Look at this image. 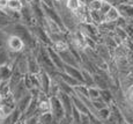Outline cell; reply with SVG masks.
<instances>
[{
  "mask_svg": "<svg viewBox=\"0 0 133 124\" xmlns=\"http://www.w3.org/2000/svg\"><path fill=\"white\" fill-rule=\"evenodd\" d=\"M49 102H50V113L52 114L55 124H57L60 120L65 117L63 104L58 96H49Z\"/></svg>",
  "mask_w": 133,
  "mask_h": 124,
  "instance_id": "obj_1",
  "label": "cell"
},
{
  "mask_svg": "<svg viewBox=\"0 0 133 124\" xmlns=\"http://www.w3.org/2000/svg\"><path fill=\"white\" fill-rule=\"evenodd\" d=\"M5 48L9 51V52H15L20 53L23 52L25 45L23 41L16 35H8L6 38V43H5Z\"/></svg>",
  "mask_w": 133,
  "mask_h": 124,
  "instance_id": "obj_2",
  "label": "cell"
},
{
  "mask_svg": "<svg viewBox=\"0 0 133 124\" xmlns=\"http://www.w3.org/2000/svg\"><path fill=\"white\" fill-rule=\"evenodd\" d=\"M57 96L59 97L61 104H63L65 118L71 123V121H72V109H73V103H72V99H71V95L66 94L64 92H59V94Z\"/></svg>",
  "mask_w": 133,
  "mask_h": 124,
  "instance_id": "obj_3",
  "label": "cell"
},
{
  "mask_svg": "<svg viewBox=\"0 0 133 124\" xmlns=\"http://www.w3.org/2000/svg\"><path fill=\"white\" fill-rule=\"evenodd\" d=\"M36 77L38 80V85H39V89L46 95H49V90H50V86H51V77L49 76V73H46L43 70H41L38 72Z\"/></svg>",
  "mask_w": 133,
  "mask_h": 124,
  "instance_id": "obj_4",
  "label": "cell"
},
{
  "mask_svg": "<svg viewBox=\"0 0 133 124\" xmlns=\"http://www.w3.org/2000/svg\"><path fill=\"white\" fill-rule=\"evenodd\" d=\"M58 55L60 56V58H61V60H63L64 64H67V65L74 66V67H79V65H80L79 60L73 56V53L68 50V48L58 51Z\"/></svg>",
  "mask_w": 133,
  "mask_h": 124,
  "instance_id": "obj_5",
  "label": "cell"
},
{
  "mask_svg": "<svg viewBox=\"0 0 133 124\" xmlns=\"http://www.w3.org/2000/svg\"><path fill=\"white\" fill-rule=\"evenodd\" d=\"M46 51L49 53V57H50L51 61H52L53 65L56 66V69H57L59 72H63L64 63H63V60H61L60 56L58 55V52L52 48V46H46Z\"/></svg>",
  "mask_w": 133,
  "mask_h": 124,
  "instance_id": "obj_6",
  "label": "cell"
},
{
  "mask_svg": "<svg viewBox=\"0 0 133 124\" xmlns=\"http://www.w3.org/2000/svg\"><path fill=\"white\" fill-rule=\"evenodd\" d=\"M95 51L96 53L99 56V58L102 60H104L107 64L111 63V52H110L109 48L104 43H101V44H96L95 45Z\"/></svg>",
  "mask_w": 133,
  "mask_h": 124,
  "instance_id": "obj_7",
  "label": "cell"
},
{
  "mask_svg": "<svg viewBox=\"0 0 133 124\" xmlns=\"http://www.w3.org/2000/svg\"><path fill=\"white\" fill-rule=\"evenodd\" d=\"M21 115H22L21 111L15 107L12 113H9L8 115L5 116V117L0 121V124H17L21 121Z\"/></svg>",
  "mask_w": 133,
  "mask_h": 124,
  "instance_id": "obj_8",
  "label": "cell"
},
{
  "mask_svg": "<svg viewBox=\"0 0 133 124\" xmlns=\"http://www.w3.org/2000/svg\"><path fill=\"white\" fill-rule=\"evenodd\" d=\"M116 7L119 12V15L122 17H124L125 20L133 19V5L129 4V2H125V4H121Z\"/></svg>",
  "mask_w": 133,
  "mask_h": 124,
  "instance_id": "obj_9",
  "label": "cell"
},
{
  "mask_svg": "<svg viewBox=\"0 0 133 124\" xmlns=\"http://www.w3.org/2000/svg\"><path fill=\"white\" fill-rule=\"evenodd\" d=\"M63 72L68 76L73 77L74 79H76L78 81H80L81 84L85 85L83 82V78H82V74H81V70H79L78 67H74V66H71V65H67V64H64V69H63Z\"/></svg>",
  "mask_w": 133,
  "mask_h": 124,
  "instance_id": "obj_10",
  "label": "cell"
},
{
  "mask_svg": "<svg viewBox=\"0 0 133 124\" xmlns=\"http://www.w3.org/2000/svg\"><path fill=\"white\" fill-rule=\"evenodd\" d=\"M31 97H32L31 93L28 92L27 94H24L21 99H19L16 101V108L20 110V111H21V114H23V111L27 109V107L29 106L30 101H31Z\"/></svg>",
  "mask_w": 133,
  "mask_h": 124,
  "instance_id": "obj_11",
  "label": "cell"
},
{
  "mask_svg": "<svg viewBox=\"0 0 133 124\" xmlns=\"http://www.w3.org/2000/svg\"><path fill=\"white\" fill-rule=\"evenodd\" d=\"M58 76H59V78L63 80L66 85H68V86H71V87H76V86H79V85H83V84H81L80 81H78L76 79H74L73 77L68 76V74L64 73V72H58Z\"/></svg>",
  "mask_w": 133,
  "mask_h": 124,
  "instance_id": "obj_12",
  "label": "cell"
},
{
  "mask_svg": "<svg viewBox=\"0 0 133 124\" xmlns=\"http://www.w3.org/2000/svg\"><path fill=\"white\" fill-rule=\"evenodd\" d=\"M12 66L9 64H5V65L0 66V82L1 81H8L12 76Z\"/></svg>",
  "mask_w": 133,
  "mask_h": 124,
  "instance_id": "obj_13",
  "label": "cell"
},
{
  "mask_svg": "<svg viewBox=\"0 0 133 124\" xmlns=\"http://www.w3.org/2000/svg\"><path fill=\"white\" fill-rule=\"evenodd\" d=\"M119 16H121V15H119V12H118V9H117V7L111 6V8L105 13V15H104L103 22H115Z\"/></svg>",
  "mask_w": 133,
  "mask_h": 124,
  "instance_id": "obj_14",
  "label": "cell"
},
{
  "mask_svg": "<svg viewBox=\"0 0 133 124\" xmlns=\"http://www.w3.org/2000/svg\"><path fill=\"white\" fill-rule=\"evenodd\" d=\"M71 99H72L73 106H74V107H75L80 113H89V110H88V108L86 107V104H85V103H83L82 101H81V100L79 99V97L76 96L75 94L71 95Z\"/></svg>",
  "mask_w": 133,
  "mask_h": 124,
  "instance_id": "obj_15",
  "label": "cell"
},
{
  "mask_svg": "<svg viewBox=\"0 0 133 124\" xmlns=\"http://www.w3.org/2000/svg\"><path fill=\"white\" fill-rule=\"evenodd\" d=\"M64 4H65V7L70 12L75 13L79 8H80V6L82 5V2H81V0H65Z\"/></svg>",
  "mask_w": 133,
  "mask_h": 124,
  "instance_id": "obj_16",
  "label": "cell"
},
{
  "mask_svg": "<svg viewBox=\"0 0 133 124\" xmlns=\"http://www.w3.org/2000/svg\"><path fill=\"white\" fill-rule=\"evenodd\" d=\"M99 97L103 100L107 104H110L111 102H114V93L110 89H99Z\"/></svg>",
  "mask_w": 133,
  "mask_h": 124,
  "instance_id": "obj_17",
  "label": "cell"
},
{
  "mask_svg": "<svg viewBox=\"0 0 133 124\" xmlns=\"http://www.w3.org/2000/svg\"><path fill=\"white\" fill-rule=\"evenodd\" d=\"M38 123L39 124H55L52 114H51L50 111L44 113V114H39V120H38Z\"/></svg>",
  "mask_w": 133,
  "mask_h": 124,
  "instance_id": "obj_18",
  "label": "cell"
},
{
  "mask_svg": "<svg viewBox=\"0 0 133 124\" xmlns=\"http://www.w3.org/2000/svg\"><path fill=\"white\" fill-rule=\"evenodd\" d=\"M22 6H23V5H22L21 0H8V1H7V8L11 9V11L20 12Z\"/></svg>",
  "mask_w": 133,
  "mask_h": 124,
  "instance_id": "obj_19",
  "label": "cell"
},
{
  "mask_svg": "<svg viewBox=\"0 0 133 124\" xmlns=\"http://www.w3.org/2000/svg\"><path fill=\"white\" fill-rule=\"evenodd\" d=\"M109 115H110L109 106H108V107L102 108V109H98V110H97V113H96V117L98 118L99 121H102V122H104V121L109 117Z\"/></svg>",
  "mask_w": 133,
  "mask_h": 124,
  "instance_id": "obj_20",
  "label": "cell"
},
{
  "mask_svg": "<svg viewBox=\"0 0 133 124\" xmlns=\"http://www.w3.org/2000/svg\"><path fill=\"white\" fill-rule=\"evenodd\" d=\"M9 63V56H8V51L5 46L0 48V66L5 65V64Z\"/></svg>",
  "mask_w": 133,
  "mask_h": 124,
  "instance_id": "obj_21",
  "label": "cell"
},
{
  "mask_svg": "<svg viewBox=\"0 0 133 124\" xmlns=\"http://www.w3.org/2000/svg\"><path fill=\"white\" fill-rule=\"evenodd\" d=\"M99 97V89L97 87H88V99L96 100Z\"/></svg>",
  "mask_w": 133,
  "mask_h": 124,
  "instance_id": "obj_22",
  "label": "cell"
},
{
  "mask_svg": "<svg viewBox=\"0 0 133 124\" xmlns=\"http://www.w3.org/2000/svg\"><path fill=\"white\" fill-rule=\"evenodd\" d=\"M38 120H39V114H35V115H31L29 117L22 120V123L23 124H38Z\"/></svg>",
  "mask_w": 133,
  "mask_h": 124,
  "instance_id": "obj_23",
  "label": "cell"
},
{
  "mask_svg": "<svg viewBox=\"0 0 133 124\" xmlns=\"http://www.w3.org/2000/svg\"><path fill=\"white\" fill-rule=\"evenodd\" d=\"M91 104H93V107L95 108L96 110L102 109V108H104V107H108V104H107L101 97H98V99H96V100H91Z\"/></svg>",
  "mask_w": 133,
  "mask_h": 124,
  "instance_id": "obj_24",
  "label": "cell"
},
{
  "mask_svg": "<svg viewBox=\"0 0 133 124\" xmlns=\"http://www.w3.org/2000/svg\"><path fill=\"white\" fill-rule=\"evenodd\" d=\"M101 5H102V0H94V1L89 2L87 5L88 9H95V11H98L101 8Z\"/></svg>",
  "mask_w": 133,
  "mask_h": 124,
  "instance_id": "obj_25",
  "label": "cell"
},
{
  "mask_svg": "<svg viewBox=\"0 0 133 124\" xmlns=\"http://www.w3.org/2000/svg\"><path fill=\"white\" fill-rule=\"evenodd\" d=\"M111 6H112V5H110L108 1H105V0H102V5H101V8H99L98 11H99V13H101V14L105 15V13L108 12L110 8H111Z\"/></svg>",
  "mask_w": 133,
  "mask_h": 124,
  "instance_id": "obj_26",
  "label": "cell"
},
{
  "mask_svg": "<svg viewBox=\"0 0 133 124\" xmlns=\"http://www.w3.org/2000/svg\"><path fill=\"white\" fill-rule=\"evenodd\" d=\"M89 124H103V122L99 121L94 114L89 113Z\"/></svg>",
  "mask_w": 133,
  "mask_h": 124,
  "instance_id": "obj_27",
  "label": "cell"
},
{
  "mask_svg": "<svg viewBox=\"0 0 133 124\" xmlns=\"http://www.w3.org/2000/svg\"><path fill=\"white\" fill-rule=\"evenodd\" d=\"M7 35L6 33L4 32V30L0 29V48L1 46H5V43H6V38H7Z\"/></svg>",
  "mask_w": 133,
  "mask_h": 124,
  "instance_id": "obj_28",
  "label": "cell"
},
{
  "mask_svg": "<svg viewBox=\"0 0 133 124\" xmlns=\"http://www.w3.org/2000/svg\"><path fill=\"white\" fill-rule=\"evenodd\" d=\"M126 60L130 66H133V51H126Z\"/></svg>",
  "mask_w": 133,
  "mask_h": 124,
  "instance_id": "obj_29",
  "label": "cell"
},
{
  "mask_svg": "<svg viewBox=\"0 0 133 124\" xmlns=\"http://www.w3.org/2000/svg\"><path fill=\"white\" fill-rule=\"evenodd\" d=\"M126 96H127V99H129L130 101L133 102V86H131V87H129V88H127Z\"/></svg>",
  "mask_w": 133,
  "mask_h": 124,
  "instance_id": "obj_30",
  "label": "cell"
},
{
  "mask_svg": "<svg viewBox=\"0 0 133 124\" xmlns=\"http://www.w3.org/2000/svg\"><path fill=\"white\" fill-rule=\"evenodd\" d=\"M7 1L8 0H0V11H4L5 8H7Z\"/></svg>",
  "mask_w": 133,
  "mask_h": 124,
  "instance_id": "obj_31",
  "label": "cell"
},
{
  "mask_svg": "<svg viewBox=\"0 0 133 124\" xmlns=\"http://www.w3.org/2000/svg\"><path fill=\"white\" fill-rule=\"evenodd\" d=\"M118 124H130V123L127 122L126 120H124V121H122V122H121V123H118Z\"/></svg>",
  "mask_w": 133,
  "mask_h": 124,
  "instance_id": "obj_32",
  "label": "cell"
},
{
  "mask_svg": "<svg viewBox=\"0 0 133 124\" xmlns=\"http://www.w3.org/2000/svg\"><path fill=\"white\" fill-rule=\"evenodd\" d=\"M127 2H129V4H131V5H133V0H129Z\"/></svg>",
  "mask_w": 133,
  "mask_h": 124,
  "instance_id": "obj_33",
  "label": "cell"
},
{
  "mask_svg": "<svg viewBox=\"0 0 133 124\" xmlns=\"http://www.w3.org/2000/svg\"><path fill=\"white\" fill-rule=\"evenodd\" d=\"M19 124H23V123H22V121H20V123Z\"/></svg>",
  "mask_w": 133,
  "mask_h": 124,
  "instance_id": "obj_34",
  "label": "cell"
},
{
  "mask_svg": "<svg viewBox=\"0 0 133 124\" xmlns=\"http://www.w3.org/2000/svg\"><path fill=\"white\" fill-rule=\"evenodd\" d=\"M38 124H39V123H38Z\"/></svg>",
  "mask_w": 133,
  "mask_h": 124,
  "instance_id": "obj_35",
  "label": "cell"
}]
</instances>
